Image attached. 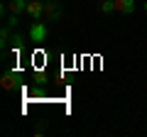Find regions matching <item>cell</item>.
I'll return each mask as SVG.
<instances>
[{"mask_svg":"<svg viewBox=\"0 0 147 137\" xmlns=\"http://www.w3.org/2000/svg\"><path fill=\"white\" fill-rule=\"evenodd\" d=\"M47 37H49V25L44 20H37V22H32V25H30V39L34 44L47 42Z\"/></svg>","mask_w":147,"mask_h":137,"instance_id":"obj_1","label":"cell"},{"mask_svg":"<svg viewBox=\"0 0 147 137\" xmlns=\"http://www.w3.org/2000/svg\"><path fill=\"white\" fill-rule=\"evenodd\" d=\"M61 20V3L47 0L44 3V22H59Z\"/></svg>","mask_w":147,"mask_h":137,"instance_id":"obj_2","label":"cell"},{"mask_svg":"<svg viewBox=\"0 0 147 137\" xmlns=\"http://www.w3.org/2000/svg\"><path fill=\"white\" fill-rule=\"evenodd\" d=\"M27 15H30L32 22L44 20V3L42 0H30V3H27Z\"/></svg>","mask_w":147,"mask_h":137,"instance_id":"obj_3","label":"cell"},{"mask_svg":"<svg viewBox=\"0 0 147 137\" xmlns=\"http://www.w3.org/2000/svg\"><path fill=\"white\" fill-rule=\"evenodd\" d=\"M135 10H137L135 0H115V12H120V15H132Z\"/></svg>","mask_w":147,"mask_h":137,"instance_id":"obj_4","label":"cell"},{"mask_svg":"<svg viewBox=\"0 0 147 137\" xmlns=\"http://www.w3.org/2000/svg\"><path fill=\"white\" fill-rule=\"evenodd\" d=\"M17 79H20V76H17L15 71H5V74H3V79H0V86H3L5 91H12V88L17 86Z\"/></svg>","mask_w":147,"mask_h":137,"instance_id":"obj_5","label":"cell"},{"mask_svg":"<svg viewBox=\"0 0 147 137\" xmlns=\"http://www.w3.org/2000/svg\"><path fill=\"white\" fill-rule=\"evenodd\" d=\"M10 37H12V27L3 25V30H0V47H3V54L10 49Z\"/></svg>","mask_w":147,"mask_h":137,"instance_id":"obj_6","label":"cell"},{"mask_svg":"<svg viewBox=\"0 0 147 137\" xmlns=\"http://www.w3.org/2000/svg\"><path fill=\"white\" fill-rule=\"evenodd\" d=\"M27 3L30 0H7V10L12 15H22V12H27Z\"/></svg>","mask_w":147,"mask_h":137,"instance_id":"obj_7","label":"cell"},{"mask_svg":"<svg viewBox=\"0 0 147 137\" xmlns=\"http://www.w3.org/2000/svg\"><path fill=\"white\" fill-rule=\"evenodd\" d=\"M22 47H25V37H22L20 32H12V37H10V49H12V54H20Z\"/></svg>","mask_w":147,"mask_h":137,"instance_id":"obj_8","label":"cell"},{"mask_svg":"<svg viewBox=\"0 0 147 137\" xmlns=\"http://www.w3.org/2000/svg\"><path fill=\"white\" fill-rule=\"evenodd\" d=\"M98 12L100 15H113L115 12V0H98Z\"/></svg>","mask_w":147,"mask_h":137,"instance_id":"obj_9","label":"cell"},{"mask_svg":"<svg viewBox=\"0 0 147 137\" xmlns=\"http://www.w3.org/2000/svg\"><path fill=\"white\" fill-rule=\"evenodd\" d=\"M5 25H10L12 30H17V25H20V15H12V12H10V15L5 17Z\"/></svg>","mask_w":147,"mask_h":137,"instance_id":"obj_10","label":"cell"},{"mask_svg":"<svg viewBox=\"0 0 147 137\" xmlns=\"http://www.w3.org/2000/svg\"><path fill=\"white\" fill-rule=\"evenodd\" d=\"M142 7H145V12H147V0H145V5H142Z\"/></svg>","mask_w":147,"mask_h":137,"instance_id":"obj_11","label":"cell"},{"mask_svg":"<svg viewBox=\"0 0 147 137\" xmlns=\"http://www.w3.org/2000/svg\"><path fill=\"white\" fill-rule=\"evenodd\" d=\"M42 3H47V0H42Z\"/></svg>","mask_w":147,"mask_h":137,"instance_id":"obj_12","label":"cell"}]
</instances>
